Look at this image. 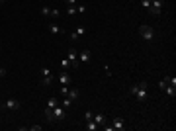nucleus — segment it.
<instances>
[{"mask_svg": "<svg viewBox=\"0 0 176 131\" xmlns=\"http://www.w3.org/2000/svg\"><path fill=\"white\" fill-rule=\"evenodd\" d=\"M162 4H165V0H151V6L147 8L149 14L151 16H161L162 14Z\"/></svg>", "mask_w": 176, "mask_h": 131, "instance_id": "f257e3e1", "label": "nucleus"}, {"mask_svg": "<svg viewBox=\"0 0 176 131\" xmlns=\"http://www.w3.org/2000/svg\"><path fill=\"white\" fill-rule=\"evenodd\" d=\"M139 35L145 39V41H151V39L155 37V30L151 26H141L139 27Z\"/></svg>", "mask_w": 176, "mask_h": 131, "instance_id": "f03ea898", "label": "nucleus"}, {"mask_svg": "<svg viewBox=\"0 0 176 131\" xmlns=\"http://www.w3.org/2000/svg\"><path fill=\"white\" fill-rule=\"evenodd\" d=\"M67 59L70 61V67H78V63H80V61H78V53L74 51L73 47L69 49V53H67Z\"/></svg>", "mask_w": 176, "mask_h": 131, "instance_id": "7ed1b4c3", "label": "nucleus"}, {"mask_svg": "<svg viewBox=\"0 0 176 131\" xmlns=\"http://www.w3.org/2000/svg\"><path fill=\"white\" fill-rule=\"evenodd\" d=\"M53 117H55V123L57 121H63L67 117V112L61 108V106H55V108H53Z\"/></svg>", "mask_w": 176, "mask_h": 131, "instance_id": "20e7f679", "label": "nucleus"}, {"mask_svg": "<svg viewBox=\"0 0 176 131\" xmlns=\"http://www.w3.org/2000/svg\"><path fill=\"white\" fill-rule=\"evenodd\" d=\"M112 127H114V131H123V129H125V121L121 120V117H114V121H112Z\"/></svg>", "mask_w": 176, "mask_h": 131, "instance_id": "39448f33", "label": "nucleus"}, {"mask_svg": "<svg viewBox=\"0 0 176 131\" xmlns=\"http://www.w3.org/2000/svg\"><path fill=\"white\" fill-rule=\"evenodd\" d=\"M137 86H139V84H137ZM147 96H149V94H147V88H143V86L137 88V94H135L137 102H145V100H147Z\"/></svg>", "mask_w": 176, "mask_h": 131, "instance_id": "423d86ee", "label": "nucleus"}, {"mask_svg": "<svg viewBox=\"0 0 176 131\" xmlns=\"http://www.w3.org/2000/svg\"><path fill=\"white\" fill-rule=\"evenodd\" d=\"M20 106H22V104H20L18 100H14V98H10V100L4 102V108H6V110H18Z\"/></svg>", "mask_w": 176, "mask_h": 131, "instance_id": "0eeeda50", "label": "nucleus"}, {"mask_svg": "<svg viewBox=\"0 0 176 131\" xmlns=\"http://www.w3.org/2000/svg\"><path fill=\"white\" fill-rule=\"evenodd\" d=\"M90 59H92L90 49H84V51H80V55H78V61H80V63H88Z\"/></svg>", "mask_w": 176, "mask_h": 131, "instance_id": "6e6552de", "label": "nucleus"}, {"mask_svg": "<svg viewBox=\"0 0 176 131\" xmlns=\"http://www.w3.org/2000/svg\"><path fill=\"white\" fill-rule=\"evenodd\" d=\"M84 34H86V30H84V27H82V26H78V27H77V31H73V34H70V39H73V41H74V39L82 37V35H84Z\"/></svg>", "mask_w": 176, "mask_h": 131, "instance_id": "1a4fd4ad", "label": "nucleus"}, {"mask_svg": "<svg viewBox=\"0 0 176 131\" xmlns=\"http://www.w3.org/2000/svg\"><path fill=\"white\" fill-rule=\"evenodd\" d=\"M92 120H94L98 125H104V123H106V116H104V113H94V116H92Z\"/></svg>", "mask_w": 176, "mask_h": 131, "instance_id": "9d476101", "label": "nucleus"}, {"mask_svg": "<svg viewBox=\"0 0 176 131\" xmlns=\"http://www.w3.org/2000/svg\"><path fill=\"white\" fill-rule=\"evenodd\" d=\"M53 80H55V76H53V72H51V75H45V76H43L41 84H43V86H51V84H53Z\"/></svg>", "mask_w": 176, "mask_h": 131, "instance_id": "9b49d317", "label": "nucleus"}, {"mask_svg": "<svg viewBox=\"0 0 176 131\" xmlns=\"http://www.w3.org/2000/svg\"><path fill=\"white\" fill-rule=\"evenodd\" d=\"M78 96H80V94H78V90L77 88H69V92H67V98H70V100H78Z\"/></svg>", "mask_w": 176, "mask_h": 131, "instance_id": "f8f14e48", "label": "nucleus"}, {"mask_svg": "<svg viewBox=\"0 0 176 131\" xmlns=\"http://www.w3.org/2000/svg\"><path fill=\"white\" fill-rule=\"evenodd\" d=\"M59 82H61V84H69V82H70V76H69V72H65V71H63L61 75H59Z\"/></svg>", "mask_w": 176, "mask_h": 131, "instance_id": "ddd939ff", "label": "nucleus"}, {"mask_svg": "<svg viewBox=\"0 0 176 131\" xmlns=\"http://www.w3.org/2000/svg\"><path fill=\"white\" fill-rule=\"evenodd\" d=\"M98 127H100V125L96 123L94 120H88V121H86V129H88V131H96Z\"/></svg>", "mask_w": 176, "mask_h": 131, "instance_id": "4468645a", "label": "nucleus"}, {"mask_svg": "<svg viewBox=\"0 0 176 131\" xmlns=\"http://www.w3.org/2000/svg\"><path fill=\"white\" fill-rule=\"evenodd\" d=\"M45 117H47L49 123H55V117H53V108H47V110H45Z\"/></svg>", "mask_w": 176, "mask_h": 131, "instance_id": "2eb2a0df", "label": "nucleus"}, {"mask_svg": "<svg viewBox=\"0 0 176 131\" xmlns=\"http://www.w3.org/2000/svg\"><path fill=\"white\" fill-rule=\"evenodd\" d=\"M165 92L168 94V96H176V86H172V84H166V88H165Z\"/></svg>", "mask_w": 176, "mask_h": 131, "instance_id": "dca6fc26", "label": "nucleus"}, {"mask_svg": "<svg viewBox=\"0 0 176 131\" xmlns=\"http://www.w3.org/2000/svg\"><path fill=\"white\" fill-rule=\"evenodd\" d=\"M55 106H59V100H57L55 96H51V98L47 100V108H55Z\"/></svg>", "mask_w": 176, "mask_h": 131, "instance_id": "f3484780", "label": "nucleus"}, {"mask_svg": "<svg viewBox=\"0 0 176 131\" xmlns=\"http://www.w3.org/2000/svg\"><path fill=\"white\" fill-rule=\"evenodd\" d=\"M49 31H51V34H55V35H57V34H61V27H59L57 24H51V26H49Z\"/></svg>", "mask_w": 176, "mask_h": 131, "instance_id": "a211bd4d", "label": "nucleus"}, {"mask_svg": "<svg viewBox=\"0 0 176 131\" xmlns=\"http://www.w3.org/2000/svg\"><path fill=\"white\" fill-rule=\"evenodd\" d=\"M63 106H65V108H70V106H73V100L67 98V96H63Z\"/></svg>", "mask_w": 176, "mask_h": 131, "instance_id": "6ab92c4d", "label": "nucleus"}, {"mask_svg": "<svg viewBox=\"0 0 176 131\" xmlns=\"http://www.w3.org/2000/svg\"><path fill=\"white\" fill-rule=\"evenodd\" d=\"M67 14H69V16L77 14V6H67Z\"/></svg>", "mask_w": 176, "mask_h": 131, "instance_id": "aec40b11", "label": "nucleus"}, {"mask_svg": "<svg viewBox=\"0 0 176 131\" xmlns=\"http://www.w3.org/2000/svg\"><path fill=\"white\" fill-rule=\"evenodd\" d=\"M77 12H78V14H84V12H86V6H84V4H77Z\"/></svg>", "mask_w": 176, "mask_h": 131, "instance_id": "412c9836", "label": "nucleus"}, {"mask_svg": "<svg viewBox=\"0 0 176 131\" xmlns=\"http://www.w3.org/2000/svg\"><path fill=\"white\" fill-rule=\"evenodd\" d=\"M61 67H63V71H67V69L70 67V61L69 59H63V63H61Z\"/></svg>", "mask_w": 176, "mask_h": 131, "instance_id": "4be33fe9", "label": "nucleus"}, {"mask_svg": "<svg viewBox=\"0 0 176 131\" xmlns=\"http://www.w3.org/2000/svg\"><path fill=\"white\" fill-rule=\"evenodd\" d=\"M166 84H168V76H165V78L161 80V84H158V86H161V90H165V88H166Z\"/></svg>", "mask_w": 176, "mask_h": 131, "instance_id": "5701e85b", "label": "nucleus"}, {"mask_svg": "<svg viewBox=\"0 0 176 131\" xmlns=\"http://www.w3.org/2000/svg\"><path fill=\"white\" fill-rule=\"evenodd\" d=\"M41 14H43V16H51V8L43 6V8H41Z\"/></svg>", "mask_w": 176, "mask_h": 131, "instance_id": "b1692460", "label": "nucleus"}, {"mask_svg": "<svg viewBox=\"0 0 176 131\" xmlns=\"http://www.w3.org/2000/svg\"><path fill=\"white\" fill-rule=\"evenodd\" d=\"M63 2H65V6H77L78 0H63Z\"/></svg>", "mask_w": 176, "mask_h": 131, "instance_id": "393cba45", "label": "nucleus"}, {"mask_svg": "<svg viewBox=\"0 0 176 131\" xmlns=\"http://www.w3.org/2000/svg\"><path fill=\"white\" fill-rule=\"evenodd\" d=\"M137 88H139V86H137V84H133V86L129 88V94H131V96H135V94H137Z\"/></svg>", "mask_w": 176, "mask_h": 131, "instance_id": "a878e982", "label": "nucleus"}, {"mask_svg": "<svg viewBox=\"0 0 176 131\" xmlns=\"http://www.w3.org/2000/svg\"><path fill=\"white\" fill-rule=\"evenodd\" d=\"M141 6H143V8H149L151 6V0H141Z\"/></svg>", "mask_w": 176, "mask_h": 131, "instance_id": "bb28decb", "label": "nucleus"}, {"mask_svg": "<svg viewBox=\"0 0 176 131\" xmlns=\"http://www.w3.org/2000/svg\"><path fill=\"white\" fill-rule=\"evenodd\" d=\"M59 16H61V12H59V10H51V18H59Z\"/></svg>", "mask_w": 176, "mask_h": 131, "instance_id": "cd10ccee", "label": "nucleus"}, {"mask_svg": "<svg viewBox=\"0 0 176 131\" xmlns=\"http://www.w3.org/2000/svg\"><path fill=\"white\" fill-rule=\"evenodd\" d=\"M41 75H43V76H45V75H51V71H49L47 67H43V69H41Z\"/></svg>", "mask_w": 176, "mask_h": 131, "instance_id": "c85d7f7f", "label": "nucleus"}, {"mask_svg": "<svg viewBox=\"0 0 176 131\" xmlns=\"http://www.w3.org/2000/svg\"><path fill=\"white\" fill-rule=\"evenodd\" d=\"M104 131H114V127L110 123H104Z\"/></svg>", "mask_w": 176, "mask_h": 131, "instance_id": "c756f323", "label": "nucleus"}, {"mask_svg": "<svg viewBox=\"0 0 176 131\" xmlns=\"http://www.w3.org/2000/svg\"><path fill=\"white\" fill-rule=\"evenodd\" d=\"M29 129H31V131H41L43 127H41V125H31V127H29Z\"/></svg>", "mask_w": 176, "mask_h": 131, "instance_id": "7c9ffc66", "label": "nucleus"}, {"mask_svg": "<svg viewBox=\"0 0 176 131\" xmlns=\"http://www.w3.org/2000/svg\"><path fill=\"white\" fill-rule=\"evenodd\" d=\"M92 116H94L92 112H86V116H84V117H86V121H88V120H92Z\"/></svg>", "mask_w": 176, "mask_h": 131, "instance_id": "2f4dec72", "label": "nucleus"}, {"mask_svg": "<svg viewBox=\"0 0 176 131\" xmlns=\"http://www.w3.org/2000/svg\"><path fill=\"white\" fill-rule=\"evenodd\" d=\"M0 76H6V69H2V67H0Z\"/></svg>", "mask_w": 176, "mask_h": 131, "instance_id": "473e14b6", "label": "nucleus"}, {"mask_svg": "<svg viewBox=\"0 0 176 131\" xmlns=\"http://www.w3.org/2000/svg\"><path fill=\"white\" fill-rule=\"evenodd\" d=\"M4 2H6V0H0V4H4Z\"/></svg>", "mask_w": 176, "mask_h": 131, "instance_id": "72a5a7b5", "label": "nucleus"}]
</instances>
